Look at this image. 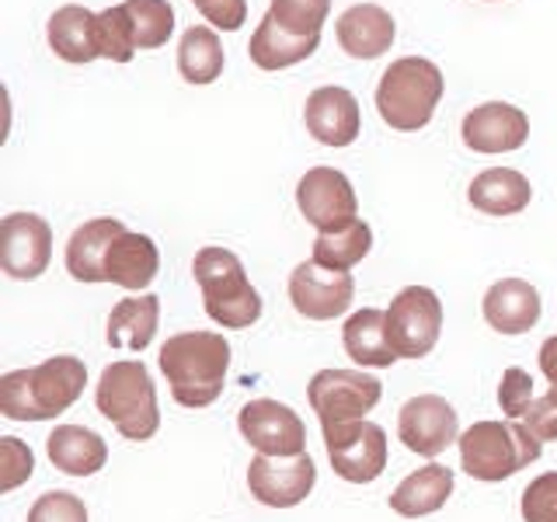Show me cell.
Wrapping results in <instances>:
<instances>
[{
  "mask_svg": "<svg viewBox=\"0 0 557 522\" xmlns=\"http://www.w3.org/2000/svg\"><path fill=\"white\" fill-rule=\"evenodd\" d=\"M87 383V365L77 356H52L32 370L0 376V414L11 422H49L77 405Z\"/></svg>",
  "mask_w": 557,
  "mask_h": 522,
  "instance_id": "obj_1",
  "label": "cell"
},
{
  "mask_svg": "<svg viewBox=\"0 0 557 522\" xmlns=\"http://www.w3.org/2000/svg\"><path fill=\"white\" fill-rule=\"evenodd\" d=\"M161 373L182 408H209L223 394L231 370V341L216 331H182L161 345Z\"/></svg>",
  "mask_w": 557,
  "mask_h": 522,
  "instance_id": "obj_2",
  "label": "cell"
},
{
  "mask_svg": "<svg viewBox=\"0 0 557 522\" xmlns=\"http://www.w3.org/2000/svg\"><path fill=\"white\" fill-rule=\"evenodd\" d=\"M95 405L122 432V439L129 443H147L161 428L157 387L150 380V370L136 359H119L104 365L95 390Z\"/></svg>",
  "mask_w": 557,
  "mask_h": 522,
  "instance_id": "obj_3",
  "label": "cell"
},
{
  "mask_svg": "<svg viewBox=\"0 0 557 522\" xmlns=\"http://www.w3.org/2000/svg\"><path fill=\"white\" fill-rule=\"evenodd\" d=\"M443 70L425 57H405L387 66L376 87V112L397 133L425 129L443 98Z\"/></svg>",
  "mask_w": 557,
  "mask_h": 522,
  "instance_id": "obj_4",
  "label": "cell"
},
{
  "mask_svg": "<svg viewBox=\"0 0 557 522\" xmlns=\"http://www.w3.org/2000/svg\"><path fill=\"white\" fill-rule=\"evenodd\" d=\"M191 275L202 289V307L220 327L244 331L261 318V293L251 286L244 261L226 248H202L191 261Z\"/></svg>",
  "mask_w": 557,
  "mask_h": 522,
  "instance_id": "obj_5",
  "label": "cell"
},
{
  "mask_svg": "<svg viewBox=\"0 0 557 522\" xmlns=\"http://www.w3.org/2000/svg\"><path fill=\"white\" fill-rule=\"evenodd\" d=\"M544 443L522 422H474L460 432V467L474 481H509L540 460Z\"/></svg>",
  "mask_w": 557,
  "mask_h": 522,
  "instance_id": "obj_6",
  "label": "cell"
},
{
  "mask_svg": "<svg viewBox=\"0 0 557 522\" xmlns=\"http://www.w3.org/2000/svg\"><path fill=\"white\" fill-rule=\"evenodd\" d=\"M383 397V383L359 370H321L313 373L307 400L318 411L321 428H335L348 422H362Z\"/></svg>",
  "mask_w": 557,
  "mask_h": 522,
  "instance_id": "obj_7",
  "label": "cell"
},
{
  "mask_svg": "<svg viewBox=\"0 0 557 522\" xmlns=\"http://www.w3.org/2000/svg\"><path fill=\"white\" fill-rule=\"evenodd\" d=\"M443 331V300L429 286H405L387 307V335L400 359L429 356Z\"/></svg>",
  "mask_w": 557,
  "mask_h": 522,
  "instance_id": "obj_8",
  "label": "cell"
},
{
  "mask_svg": "<svg viewBox=\"0 0 557 522\" xmlns=\"http://www.w3.org/2000/svg\"><path fill=\"white\" fill-rule=\"evenodd\" d=\"M324 446L335 474L348 484H373L387 470V432L376 422H366V418L362 422L324 428Z\"/></svg>",
  "mask_w": 557,
  "mask_h": 522,
  "instance_id": "obj_9",
  "label": "cell"
},
{
  "mask_svg": "<svg viewBox=\"0 0 557 522\" xmlns=\"http://www.w3.org/2000/svg\"><path fill=\"white\" fill-rule=\"evenodd\" d=\"M296 206H300L307 223L318 226V234L345 231L348 223L359 220L356 188L335 167H310L296 185Z\"/></svg>",
  "mask_w": 557,
  "mask_h": 522,
  "instance_id": "obj_10",
  "label": "cell"
},
{
  "mask_svg": "<svg viewBox=\"0 0 557 522\" xmlns=\"http://www.w3.org/2000/svg\"><path fill=\"white\" fill-rule=\"evenodd\" d=\"M397 435L418 457L435 460L453 443H460V418L457 408L440 394H418L405 400L397 414Z\"/></svg>",
  "mask_w": 557,
  "mask_h": 522,
  "instance_id": "obj_11",
  "label": "cell"
},
{
  "mask_svg": "<svg viewBox=\"0 0 557 522\" xmlns=\"http://www.w3.org/2000/svg\"><path fill=\"white\" fill-rule=\"evenodd\" d=\"M237 425L248 446L258 449V457H300L307 452V428L300 414L278 400L261 397L244 405Z\"/></svg>",
  "mask_w": 557,
  "mask_h": 522,
  "instance_id": "obj_12",
  "label": "cell"
},
{
  "mask_svg": "<svg viewBox=\"0 0 557 522\" xmlns=\"http://www.w3.org/2000/svg\"><path fill=\"white\" fill-rule=\"evenodd\" d=\"M289 300L300 318L335 321L356 300V278L348 272L321 269L318 261H304L289 275Z\"/></svg>",
  "mask_w": 557,
  "mask_h": 522,
  "instance_id": "obj_13",
  "label": "cell"
},
{
  "mask_svg": "<svg viewBox=\"0 0 557 522\" xmlns=\"http://www.w3.org/2000/svg\"><path fill=\"white\" fill-rule=\"evenodd\" d=\"M313 484H318V467L307 452L300 457H255L248 467V492L269 509H293L313 492Z\"/></svg>",
  "mask_w": 557,
  "mask_h": 522,
  "instance_id": "obj_14",
  "label": "cell"
},
{
  "mask_svg": "<svg viewBox=\"0 0 557 522\" xmlns=\"http://www.w3.org/2000/svg\"><path fill=\"white\" fill-rule=\"evenodd\" d=\"M52 261V231L35 213H11L0 223V269L11 278L32 283Z\"/></svg>",
  "mask_w": 557,
  "mask_h": 522,
  "instance_id": "obj_15",
  "label": "cell"
},
{
  "mask_svg": "<svg viewBox=\"0 0 557 522\" xmlns=\"http://www.w3.org/2000/svg\"><path fill=\"white\" fill-rule=\"evenodd\" d=\"M460 136L474 153H512L530 139V119L516 104L487 101L463 115Z\"/></svg>",
  "mask_w": 557,
  "mask_h": 522,
  "instance_id": "obj_16",
  "label": "cell"
},
{
  "mask_svg": "<svg viewBox=\"0 0 557 522\" xmlns=\"http://www.w3.org/2000/svg\"><path fill=\"white\" fill-rule=\"evenodd\" d=\"M307 133L324 147H348L356 144V136L362 129V115H359V101L352 91L345 87H318L307 98L304 109Z\"/></svg>",
  "mask_w": 557,
  "mask_h": 522,
  "instance_id": "obj_17",
  "label": "cell"
},
{
  "mask_svg": "<svg viewBox=\"0 0 557 522\" xmlns=\"http://www.w3.org/2000/svg\"><path fill=\"white\" fill-rule=\"evenodd\" d=\"M104 283H115L122 289H147L157 272H161V251H157L153 237L147 234H133V231H122L109 251H104Z\"/></svg>",
  "mask_w": 557,
  "mask_h": 522,
  "instance_id": "obj_18",
  "label": "cell"
},
{
  "mask_svg": "<svg viewBox=\"0 0 557 522\" xmlns=\"http://www.w3.org/2000/svg\"><path fill=\"white\" fill-rule=\"evenodd\" d=\"M484 321L492 324L498 335H527L540 321V293L527 278H498V283L484 293Z\"/></svg>",
  "mask_w": 557,
  "mask_h": 522,
  "instance_id": "obj_19",
  "label": "cell"
},
{
  "mask_svg": "<svg viewBox=\"0 0 557 522\" xmlns=\"http://www.w3.org/2000/svg\"><path fill=\"white\" fill-rule=\"evenodd\" d=\"M338 46L352 60H376L394 46V17L380 4H356L338 17Z\"/></svg>",
  "mask_w": 557,
  "mask_h": 522,
  "instance_id": "obj_20",
  "label": "cell"
},
{
  "mask_svg": "<svg viewBox=\"0 0 557 522\" xmlns=\"http://www.w3.org/2000/svg\"><path fill=\"white\" fill-rule=\"evenodd\" d=\"M342 345H345L348 359L359 365H370V370H391V365L400 359L391 345V335H387V310H376V307L356 310L352 318L345 321Z\"/></svg>",
  "mask_w": 557,
  "mask_h": 522,
  "instance_id": "obj_21",
  "label": "cell"
},
{
  "mask_svg": "<svg viewBox=\"0 0 557 522\" xmlns=\"http://www.w3.org/2000/svg\"><path fill=\"white\" fill-rule=\"evenodd\" d=\"M467 199L487 216H516L530 206V178L516 167H487L467 188Z\"/></svg>",
  "mask_w": 557,
  "mask_h": 522,
  "instance_id": "obj_22",
  "label": "cell"
},
{
  "mask_svg": "<svg viewBox=\"0 0 557 522\" xmlns=\"http://www.w3.org/2000/svg\"><path fill=\"white\" fill-rule=\"evenodd\" d=\"M49 49L66 63H91L101 57L98 49V14L81 4H66L49 17Z\"/></svg>",
  "mask_w": 557,
  "mask_h": 522,
  "instance_id": "obj_23",
  "label": "cell"
},
{
  "mask_svg": "<svg viewBox=\"0 0 557 522\" xmlns=\"http://www.w3.org/2000/svg\"><path fill=\"white\" fill-rule=\"evenodd\" d=\"M46 449L57 470L70 477H95L109 463V446H104L98 432L84 425H57L46 439Z\"/></svg>",
  "mask_w": 557,
  "mask_h": 522,
  "instance_id": "obj_24",
  "label": "cell"
},
{
  "mask_svg": "<svg viewBox=\"0 0 557 522\" xmlns=\"http://www.w3.org/2000/svg\"><path fill=\"white\" fill-rule=\"evenodd\" d=\"M126 231V223L112 220V216H98L77 226L66 240V272L77 278V283H104V251L109 244Z\"/></svg>",
  "mask_w": 557,
  "mask_h": 522,
  "instance_id": "obj_25",
  "label": "cell"
},
{
  "mask_svg": "<svg viewBox=\"0 0 557 522\" xmlns=\"http://www.w3.org/2000/svg\"><path fill=\"white\" fill-rule=\"evenodd\" d=\"M157 321H161V296H129V300H119L112 307L104 338L122 352H144L157 335Z\"/></svg>",
  "mask_w": 557,
  "mask_h": 522,
  "instance_id": "obj_26",
  "label": "cell"
},
{
  "mask_svg": "<svg viewBox=\"0 0 557 522\" xmlns=\"http://www.w3.org/2000/svg\"><path fill=\"white\" fill-rule=\"evenodd\" d=\"M449 495H453V470L443 463H429L394 487L391 509L405 519H422V515L440 512L449 501Z\"/></svg>",
  "mask_w": 557,
  "mask_h": 522,
  "instance_id": "obj_27",
  "label": "cell"
},
{
  "mask_svg": "<svg viewBox=\"0 0 557 522\" xmlns=\"http://www.w3.org/2000/svg\"><path fill=\"white\" fill-rule=\"evenodd\" d=\"M321 39H304V35H293L286 28H278L272 22V14H265L258 22L255 35H251V46H248V57L255 66L261 70H286L310 60L318 52Z\"/></svg>",
  "mask_w": 557,
  "mask_h": 522,
  "instance_id": "obj_28",
  "label": "cell"
},
{
  "mask_svg": "<svg viewBox=\"0 0 557 522\" xmlns=\"http://www.w3.org/2000/svg\"><path fill=\"white\" fill-rule=\"evenodd\" d=\"M178 70L188 84H213L223 74L220 35L206 25H191L178 42Z\"/></svg>",
  "mask_w": 557,
  "mask_h": 522,
  "instance_id": "obj_29",
  "label": "cell"
},
{
  "mask_svg": "<svg viewBox=\"0 0 557 522\" xmlns=\"http://www.w3.org/2000/svg\"><path fill=\"white\" fill-rule=\"evenodd\" d=\"M370 248H373V231L362 220H356V223H348L345 231L318 234L310 261H318L321 269L348 272V269H356L366 254H370Z\"/></svg>",
  "mask_w": 557,
  "mask_h": 522,
  "instance_id": "obj_30",
  "label": "cell"
},
{
  "mask_svg": "<svg viewBox=\"0 0 557 522\" xmlns=\"http://www.w3.org/2000/svg\"><path fill=\"white\" fill-rule=\"evenodd\" d=\"M126 14L133 22L136 49H161L174 32V8L168 0H126Z\"/></svg>",
  "mask_w": 557,
  "mask_h": 522,
  "instance_id": "obj_31",
  "label": "cell"
},
{
  "mask_svg": "<svg viewBox=\"0 0 557 522\" xmlns=\"http://www.w3.org/2000/svg\"><path fill=\"white\" fill-rule=\"evenodd\" d=\"M331 0H272V22L304 39H321V28L327 22Z\"/></svg>",
  "mask_w": 557,
  "mask_h": 522,
  "instance_id": "obj_32",
  "label": "cell"
},
{
  "mask_svg": "<svg viewBox=\"0 0 557 522\" xmlns=\"http://www.w3.org/2000/svg\"><path fill=\"white\" fill-rule=\"evenodd\" d=\"M98 49H101V60H112V63H129L136 57L133 22L122 4L104 8L98 14Z\"/></svg>",
  "mask_w": 557,
  "mask_h": 522,
  "instance_id": "obj_33",
  "label": "cell"
},
{
  "mask_svg": "<svg viewBox=\"0 0 557 522\" xmlns=\"http://www.w3.org/2000/svg\"><path fill=\"white\" fill-rule=\"evenodd\" d=\"M28 522H87V505L74 492H46L28 509Z\"/></svg>",
  "mask_w": 557,
  "mask_h": 522,
  "instance_id": "obj_34",
  "label": "cell"
},
{
  "mask_svg": "<svg viewBox=\"0 0 557 522\" xmlns=\"http://www.w3.org/2000/svg\"><path fill=\"white\" fill-rule=\"evenodd\" d=\"M522 519L527 522H557V470H547L522 492Z\"/></svg>",
  "mask_w": 557,
  "mask_h": 522,
  "instance_id": "obj_35",
  "label": "cell"
},
{
  "mask_svg": "<svg viewBox=\"0 0 557 522\" xmlns=\"http://www.w3.org/2000/svg\"><path fill=\"white\" fill-rule=\"evenodd\" d=\"M32 467H35V457L32 449L14 439V435H4L0 439V492H14L17 484H25L32 477Z\"/></svg>",
  "mask_w": 557,
  "mask_h": 522,
  "instance_id": "obj_36",
  "label": "cell"
},
{
  "mask_svg": "<svg viewBox=\"0 0 557 522\" xmlns=\"http://www.w3.org/2000/svg\"><path fill=\"white\" fill-rule=\"evenodd\" d=\"M498 405L509 414V422H519L533 405V376L527 370H519V365H509L498 383Z\"/></svg>",
  "mask_w": 557,
  "mask_h": 522,
  "instance_id": "obj_37",
  "label": "cell"
},
{
  "mask_svg": "<svg viewBox=\"0 0 557 522\" xmlns=\"http://www.w3.org/2000/svg\"><path fill=\"white\" fill-rule=\"evenodd\" d=\"M540 443H550L557 439V387H550L544 397H536L533 405L527 408V414L519 418Z\"/></svg>",
  "mask_w": 557,
  "mask_h": 522,
  "instance_id": "obj_38",
  "label": "cell"
},
{
  "mask_svg": "<svg viewBox=\"0 0 557 522\" xmlns=\"http://www.w3.org/2000/svg\"><path fill=\"white\" fill-rule=\"evenodd\" d=\"M191 4L199 8L209 25L223 32H237L248 17V0H191Z\"/></svg>",
  "mask_w": 557,
  "mask_h": 522,
  "instance_id": "obj_39",
  "label": "cell"
},
{
  "mask_svg": "<svg viewBox=\"0 0 557 522\" xmlns=\"http://www.w3.org/2000/svg\"><path fill=\"white\" fill-rule=\"evenodd\" d=\"M540 373L547 376L550 387H557V335H550L540 345Z\"/></svg>",
  "mask_w": 557,
  "mask_h": 522,
  "instance_id": "obj_40",
  "label": "cell"
}]
</instances>
